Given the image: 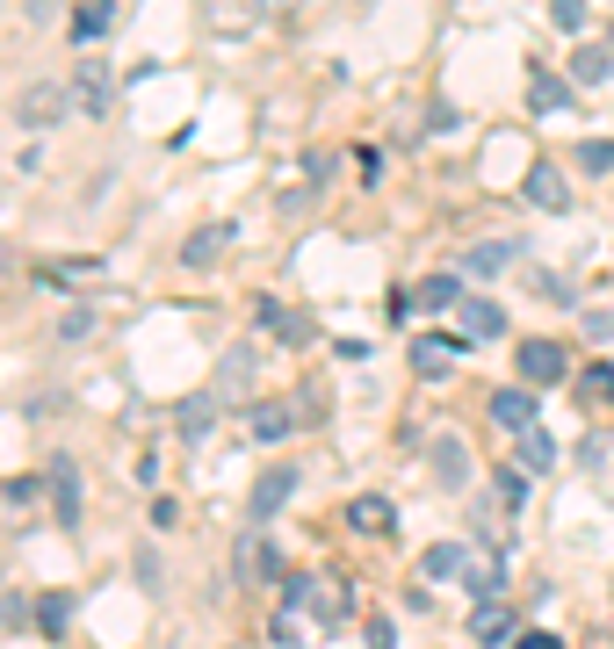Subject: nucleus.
Here are the masks:
<instances>
[{
	"mask_svg": "<svg viewBox=\"0 0 614 649\" xmlns=\"http://www.w3.org/2000/svg\"><path fill=\"white\" fill-rule=\"evenodd\" d=\"M253 376H261V346L253 340H239V346H225V361H217V405H246L253 397Z\"/></svg>",
	"mask_w": 614,
	"mask_h": 649,
	"instance_id": "nucleus-1",
	"label": "nucleus"
},
{
	"mask_svg": "<svg viewBox=\"0 0 614 649\" xmlns=\"http://www.w3.org/2000/svg\"><path fill=\"white\" fill-rule=\"evenodd\" d=\"M72 109V87L66 80H30L15 94V116H22V130H52L58 116H66Z\"/></svg>",
	"mask_w": 614,
	"mask_h": 649,
	"instance_id": "nucleus-2",
	"label": "nucleus"
},
{
	"mask_svg": "<svg viewBox=\"0 0 614 649\" xmlns=\"http://www.w3.org/2000/svg\"><path fill=\"white\" fill-rule=\"evenodd\" d=\"M66 87H72V109H80V116H94V123H102L109 109H116V72H109L102 58H88V66L72 72Z\"/></svg>",
	"mask_w": 614,
	"mask_h": 649,
	"instance_id": "nucleus-3",
	"label": "nucleus"
},
{
	"mask_svg": "<svg viewBox=\"0 0 614 649\" xmlns=\"http://www.w3.org/2000/svg\"><path fill=\"white\" fill-rule=\"evenodd\" d=\"M253 324H261L268 340H282V346H311V340H318V324L304 318L297 304H275V296H268V304H253Z\"/></svg>",
	"mask_w": 614,
	"mask_h": 649,
	"instance_id": "nucleus-4",
	"label": "nucleus"
},
{
	"mask_svg": "<svg viewBox=\"0 0 614 649\" xmlns=\"http://www.w3.org/2000/svg\"><path fill=\"white\" fill-rule=\"evenodd\" d=\"M571 376V354H564L557 340H521V383H535V390H549V383Z\"/></svg>",
	"mask_w": 614,
	"mask_h": 649,
	"instance_id": "nucleus-5",
	"label": "nucleus"
},
{
	"mask_svg": "<svg viewBox=\"0 0 614 649\" xmlns=\"http://www.w3.org/2000/svg\"><path fill=\"white\" fill-rule=\"evenodd\" d=\"M275 542H268V534L261 527H253V534H239V584H246V592H261V584H275Z\"/></svg>",
	"mask_w": 614,
	"mask_h": 649,
	"instance_id": "nucleus-6",
	"label": "nucleus"
},
{
	"mask_svg": "<svg viewBox=\"0 0 614 649\" xmlns=\"http://www.w3.org/2000/svg\"><path fill=\"white\" fill-rule=\"evenodd\" d=\"M456 354H463V340H456V332H420V340H412V368H420L427 383H441V376H448V368H456Z\"/></svg>",
	"mask_w": 614,
	"mask_h": 649,
	"instance_id": "nucleus-7",
	"label": "nucleus"
},
{
	"mask_svg": "<svg viewBox=\"0 0 614 649\" xmlns=\"http://www.w3.org/2000/svg\"><path fill=\"white\" fill-rule=\"evenodd\" d=\"M521 195L535 209H571V189H564V167H557V159H535L527 181H521Z\"/></svg>",
	"mask_w": 614,
	"mask_h": 649,
	"instance_id": "nucleus-8",
	"label": "nucleus"
},
{
	"mask_svg": "<svg viewBox=\"0 0 614 649\" xmlns=\"http://www.w3.org/2000/svg\"><path fill=\"white\" fill-rule=\"evenodd\" d=\"M427 462H434L441 491H463V483H470V447H463L456 433H434V447H427Z\"/></svg>",
	"mask_w": 614,
	"mask_h": 649,
	"instance_id": "nucleus-9",
	"label": "nucleus"
},
{
	"mask_svg": "<svg viewBox=\"0 0 614 649\" xmlns=\"http://www.w3.org/2000/svg\"><path fill=\"white\" fill-rule=\"evenodd\" d=\"M491 426L499 433H527L535 426V383H513V390L491 397Z\"/></svg>",
	"mask_w": 614,
	"mask_h": 649,
	"instance_id": "nucleus-10",
	"label": "nucleus"
},
{
	"mask_svg": "<svg viewBox=\"0 0 614 649\" xmlns=\"http://www.w3.org/2000/svg\"><path fill=\"white\" fill-rule=\"evenodd\" d=\"M52 513L58 527H80V469H72V455H52Z\"/></svg>",
	"mask_w": 614,
	"mask_h": 649,
	"instance_id": "nucleus-11",
	"label": "nucleus"
},
{
	"mask_svg": "<svg viewBox=\"0 0 614 649\" xmlns=\"http://www.w3.org/2000/svg\"><path fill=\"white\" fill-rule=\"evenodd\" d=\"M289 491H297V469H268V477H253V527H268V520L289 505Z\"/></svg>",
	"mask_w": 614,
	"mask_h": 649,
	"instance_id": "nucleus-12",
	"label": "nucleus"
},
{
	"mask_svg": "<svg viewBox=\"0 0 614 649\" xmlns=\"http://www.w3.org/2000/svg\"><path fill=\"white\" fill-rule=\"evenodd\" d=\"M463 584H470V599H499V584H507V556H499V548H470Z\"/></svg>",
	"mask_w": 614,
	"mask_h": 649,
	"instance_id": "nucleus-13",
	"label": "nucleus"
},
{
	"mask_svg": "<svg viewBox=\"0 0 614 649\" xmlns=\"http://www.w3.org/2000/svg\"><path fill=\"white\" fill-rule=\"evenodd\" d=\"M513 628H521V614H513L507 599H477V606H470V635H477V642H507Z\"/></svg>",
	"mask_w": 614,
	"mask_h": 649,
	"instance_id": "nucleus-14",
	"label": "nucleus"
},
{
	"mask_svg": "<svg viewBox=\"0 0 614 649\" xmlns=\"http://www.w3.org/2000/svg\"><path fill=\"white\" fill-rule=\"evenodd\" d=\"M463 340H499V332H507V310L491 304V296H463Z\"/></svg>",
	"mask_w": 614,
	"mask_h": 649,
	"instance_id": "nucleus-15",
	"label": "nucleus"
},
{
	"mask_svg": "<svg viewBox=\"0 0 614 649\" xmlns=\"http://www.w3.org/2000/svg\"><path fill=\"white\" fill-rule=\"evenodd\" d=\"M66 30H72V44H94V36H109V30H116V0H80Z\"/></svg>",
	"mask_w": 614,
	"mask_h": 649,
	"instance_id": "nucleus-16",
	"label": "nucleus"
},
{
	"mask_svg": "<svg viewBox=\"0 0 614 649\" xmlns=\"http://www.w3.org/2000/svg\"><path fill=\"white\" fill-rule=\"evenodd\" d=\"M513 455H521V469H527V477H543L549 462H557V441L543 433V419H535L527 433H513Z\"/></svg>",
	"mask_w": 614,
	"mask_h": 649,
	"instance_id": "nucleus-17",
	"label": "nucleus"
},
{
	"mask_svg": "<svg viewBox=\"0 0 614 649\" xmlns=\"http://www.w3.org/2000/svg\"><path fill=\"white\" fill-rule=\"evenodd\" d=\"M289 433H297V411L282 405V397H275V405H253V441L275 447V441H289Z\"/></svg>",
	"mask_w": 614,
	"mask_h": 649,
	"instance_id": "nucleus-18",
	"label": "nucleus"
},
{
	"mask_svg": "<svg viewBox=\"0 0 614 649\" xmlns=\"http://www.w3.org/2000/svg\"><path fill=\"white\" fill-rule=\"evenodd\" d=\"M311 614H318V628H348L354 606H348V592H340V584L318 578V584H311Z\"/></svg>",
	"mask_w": 614,
	"mask_h": 649,
	"instance_id": "nucleus-19",
	"label": "nucleus"
},
{
	"mask_svg": "<svg viewBox=\"0 0 614 649\" xmlns=\"http://www.w3.org/2000/svg\"><path fill=\"white\" fill-rule=\"evenodd\" d=\"M412 304L420 310H456L463 304V274H427L420 289H412Z\"/></svg>",
	"mask_w": 614,
	"mask_h": 649,
	"instance_id": "nucleus-20",
	"label": "nucleus"
},
{
	"mask_svg": "<svg viewBox=\"0 0 614 649\" xmlns=\"http://www.w3.org/2000/svg\"><path fill=\"white\" fill-rule=\"evenodd\" d=\"M513 253H521L513 239H485V246H470V253H463V274H477V282H485V274H499Z\"/></svg>",
	"mask_w": 614,
	"mask_h": 649,
	"instance_id": "nucleus-21",
	"label": "nucleus"
},
{
	"mask_svg": "<svg viewBox=\"0 0 614 649\" xmlns=\"http://www.w3.org/2000/svg\"><path fill=\"white\" fill-rule=\"evenodd\" d=\"M348 520H354L362 534H390V527H398V513H390V498H376V491H368V498H354V505H348Z\"/></svg>",
	"mask_w": 614,
	"mask_h": 649,
	"instance_id": "nucleus-22",
	"label": "nucleus"
},
{
	"mask_svg": "<svg viewBox=\"0 0 614 649\" xmlns=\"http://www.w3.org/2000/svg\"><path fill=\"white\" fill-rule=\"evenodd\" d=\"M30 620H36L44 635H66V628H72V592H44V599L30 606Z\"/></svg>",
	"mask_w": 614,
	"mask_h": 649,
	"instance_id": "nucleus-23",
	"label": "nucleus"
},
{
	"mask_svg": "<svg viewBox=\"0 0 614 649\" xmlns=\"http://www.w3.org/2000/svg\"><path fill=\"white\" fill-rule=\"evenodd\" d=\"M614 72V44H585L579 58H571V80H585V87H600Z\"/></svg>",
	"mask_w": 614,
	"mask_h": 649,
	"instance_id": "nucleus-24",
	"label": "nucleus"
},
{
	"mask_svg": "<svg viewBox=\"0 0 614 649\" xmlns=\"http://www.w3.org/2000/svg\"><path fill=\"white\" fill-rule=\"evenodd\" d=\"M463 563H470V548H463V542H441V548H427V563H420V570L441 584V578H463Z\"/></svg>",
	"mask_w": 614,
	"mask_h": 649,
	"instance_id": "nucleus-25",
	"label": "nucleus"
},
{
	"mask_svg": "<svg viewBox=\"0 0 614 649\" xmlns=\"http://www.w3.org/2000/svg\"><path fill=\"white\" fill-rule=\"evenodd\" d=\"M225 246H231V231L217 224V231H195V239L181 246V260H189V267H217V253H225Z\"/></svg>",
	"mask_w": 614,
	"mask_h": 649,
	"instance_id": "nucleus-26",
	"label": "nucleus"
},
{
	"mask_svg": "<svg viewBox=\"0 0 614 649\" xmlns=\"http://www.w3.org/2000/svg\"><path fill=\"white\" fill-rule=\"evenodd\" d=\"M211 411H217V390L211 397H189V405L174 411V419H181V441H203V433H211Z\"/></svg>",
	"mask_w": 614,
	"mask_h": 649,
	"instance_id": "nucleus-27",
	"label": "nucleus"
},
{
	"mask_svg": "<svg viewBox=\"0 0 614 649\" xmlns=\"http://www.w3.org/2000/svg\"><path fill=\"white\" fill-rule=\"evenodd\" d=\"M579 397H585V405H607V397H614V368H600V361H593V368L579 376Z\"/></svg>",
	"mask_w": 614,
	"mask_h": 649,
	"instance_id": "nucleus-28",
	"label": "nucleus"
},
{
	"mask_svg": "<svg viewBox=\"0 0 614 649\" xmlns=\"http://www.w3.org/2000/svg\"><path fill=\"white\" fill-rule=\"evenodd\" d=\"M499 505H507V513L527 505V469H499Z\"/></svg>",
	"mask_w": 614,
	"mask_h": 649,
	"instance_id": "nucleus-29",
	"label": "nucleus"
},
{
	"mask_svg": "<svg viewBox=\"0 0 614 649\" xmlns=\"http://www.w3.org/2000/svg\"><path fill=\"white\" fill-rule=\"evenodd\" d=\"M549 22H557L564 36H579L585 30V0H549Z\"/></svg>",
	"mask_w": 614,
	"mask_h": 649,
	"instance_id": "nucleus-30",
	"label": "nucleus"
},
{
	"mask_svg": "<svg viewBox=\"0 0 614 649\" xmlns=\"http://www.w3.org/2000/svg\"><path fill=\"white\" fill-rule=\"evenodd\" d=\"M579 167H585V173H614V145H607V137L579 145Z\"/></svg>",
	"mask_w": 614,
	"mask_h": 649,
	"instance_id": "nucleus-31",
	"label": "nucleus"
},
{
	"mask_svg": "<svg viewBox=\"0 0 614 649\" xmlns=\"http://www.w3.org/2000/svg\"><path fill=\"white\" fill-rule=\"evenodd\" d=\"M58 332H66V340H88L94 332V304H72L66 318H58Z\"/></svg>",
	"mask_w": 614,
	"mask_h": 649,
	"instance_id": "nucleus-32",
	"label": "nucleus"
},
{
	"mask_svg": "<svg viewBox=\"0 0 614 649\" xmlns=\"http://www.w3.org/2000/svg\"><path fill=\"white\" fill-rule=\"evenodd\" d=\"M557 102H564V87H557V80H535V87H527V109H535V116H549Z\"/></svg>",
	"mask_w": 614,
	"mask_h": 649,
	"instance_id": "nucleus-33",
	"label": "nucleus"
},
{
	"mask_svg": "<svg viewBox=\"0 0 614 649\" xmlns=\"http://www.w3.org/2000/svg\"><path fill=\"white\" fill-rule=\"evenodd\" d=\"M585 340H614V310H585Z\"/></svg>",
	"mask_w": 614,
	"mask_h": 649,
	"instance_id": "nucleus-34",
	"label": "nucleus"
},
{
	"mask_svg": "<svg viewBox=\"0 0 614 649\" xmlns=\"http://www.w3.org/2000/svg\"><path fill=\"white\" fill-rule=\"evenodd\" d=\"M22 620H30V614H22V599H15V592H0V635L22 628Z\"/></svg>",
	"mask_w": 614,
	"mask_h": 649,
	"instance_id": "nucleus-35",
	"label": "nucleus"
},
{
	"mask_svg": "<svg viewBox=\"0 0 614 649\" xmlns=\"http://www.w3.org/2000/svg\"><path fill=\"white\" fill-rule=\"evenodd\" d=\"M368 649H398V635H390V620H368Z\"/></svg>",
	"mask_w": 614,
	"mask_h": 649,
	"instance_id": "nucleus-36",
	"label": "nucleus"
},
{
	"mask_svg": "<svg viewBox=\"0 0 614 649\" xmlns=\"http://www.w3.org/2000/svg\"><path fill=\"white\" fill-rule=\"evenodd\" d=\"M513 649H557V635H543V628H527V635H513Z\"/></svg>",
	"mask_w": 614,
	"mask_h": 649,
	"instance_id": "nucleus-37",
	"label": "nucleus"
},
{
	"mask_svg": "<svg viewBox=\"0 0 614 649\" xmlns=\"http://www.w3.org/2000/svg\"><path fill=\"white\" fill-rule=\"evenodd\" d=\"M58 8H66V0H30V22H52Z\"/></svg>",
	"mask_w": 614,
	"mask_h": 649,
	"instance_id": "nucleus-38",
	"label": "nucleus"
},
{
	"mask_svg": "<svg viewBox=\"0 0 614 649\" xmlns=\"http://www.w3.org/2000/svg\"><path fill=\"white\" fill-rule=\"evenodd\" d=\"M261 8H268V15H297L304 0H261Z\"/></svg>",
	"mask_w": 614,
	"mask_h": 649,
	"instance_id": "nucleus-39",
	"label": "nucleus"
},
{
	"mask_svg": "<svg viewBox=\"0 0 614 649\" xmlns=\"http://www.w3.org/2000/svg\"><path fill=\"white\" fill-rule=\"evenodd\" d=\"M607 44H614V22H607Z\"/></svg>",
	"mask_w": 614,
	"mask_h": 649,
	"instance_id": "nucleus-40",
	"label": "nucleus"
}]
</instances>
